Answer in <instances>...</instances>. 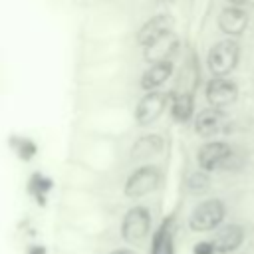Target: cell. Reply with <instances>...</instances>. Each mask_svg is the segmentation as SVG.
Masks as SVG:
<instances>
[{
    "mask_svg": "<svg viewBox=\"0 0 254 254\" xmlns=\"http://www.w3.org/2000/svg\"><path fill=\"white\" fill-rule=\"evenodd\" d=\"M196 169L212 175V173H236L246 167V153L226 139H210L202 141L194 151Z\"/></svg>",
    "mask_w": 254,
    "mask_h": 254,
    "instance_id": "obj_3",
    "label": "cell"
},
{
    "mask_svg": "<svg viewBox=\"0 0 254 254\" xmlns=\"http://www.w3.org/2000/svg\"><path fill=\"white\" fill-rule=\"evenodd\" d=\"M73 2H77V4H81V6H87V8L91 10V8H97V6L113 4V2H117V0H73Z\"/></svg>",
    "mask_w": 254,
    "mask_h": 254,
    "instance_id": "obj_26",
    "label": "cell"
},
{
    "mask_svg": "<svg viewBox=\"0 0 254 254\" xmlns=\"http://www.w3.org/2000/svg\"><path fill=\"white\" fill-rule=\"evenodd\" d=\"M10 147L16 151V155H18L22 161H30V159L38 153L36 143H34L32 139H28V137H20V135H16V137L10 139Z\"/></svg>",
    "mask_w": 254,
    "mask_h": 254,
    "instance_id": "obj_23",
    "label": "cell"
},
{
    "mask_svg": "<svg viewBox=\"0 0 254 254\" xmlns=\"http://www.w3.org/2000/svg\"><path fill=\"white\" fill-rule=\"evenodd\" d=\"M190 123H192V131L196 137L210 141V139H218V135L226 133L228 127L232 125V119L226 109L202 107L194 113Z\"/></svg>",
    "mask_w": 254,
    "mask_h": 254,
    "instance_id": "obj_12",
    "label": "cell"
},
{
    "mask_svg": "<svg viewBox=\"0 0 254 254\" xmlns=\"http://www.w3.org/2000/svg\"><path fill=\"white\" fill-rule=\"evenodd\" d=\"M181 50V38L177 32L161 38L159 42H155L153 46L141 50V56L145 60V64H155V62H167V60H175V56Z\"/></svg>",
    "mask_w": 254,
    "mask_h": 254,
    "instance_id": "obj_19",
    "label": "cell"
},
{
    "mask_svg": "<svg viewBox=\"0 0 254 254\" xmlns=\"http://www.w3.org/2000/svg\"><path fill=\"white\" fill-rule=\"evenodd\" d=\"M246 67H248V73L252 75V79H254V42L248 46V50H246Z\"/></svg>",
    "mask_w": 254,
    "mask_h": 254,
    "instance_id": "obj_25",
    "label": "cell"
},
{
    "mask_svg": "<svg viewBox=\"0 0 254 254\" xmlns=\"http://www.w3.org/2000/svg\"><path fill=\"white\" fill-rule=\"evenodd\" d=\"M28 190H30V194H32L38 202L44 204L48 192L52 190V179H48V177L42 175V173H34V175L30 177V181H28Z\"/></svg>",
    "mask_w": 254,
    "mask_h": 254,
    "instance_id": "obj_22",
    "label": "cell"
},
{
    "mask_svg": "<svg viewBox=\"0 0 254 254\" xmlns=\"http://www.w3.org/2000/svg\"><path fill=\"white\" fill-rule=\"evenodd\" d=\"M171 119L175 123H190L194 113H196V91L190 87H181L175 85L169 89V109Z\"/></svg>",
    "mask_w": 254,
    "mask_h": 254,
    "instance_id": "obj_16",
    "label": "cell"
},
{
    "mask_svg": "<svg viewBox=\"0 0 254 254\" xmlns=\"http://www.w3.org/2000/svg\"><path fill=\"white\" fill-rule=\"evenodd\" d=\"M204 99L208 107L228 111L240 99V83L234 77H208L204 83Z\"/></svg>",
    "mask_w": 254,
    "mask_h": 254,
    "instance_id": "obj_14",
    "label": "cell"
},
{
    "mask_svg": "<svg viewBox=\"0 0 254 254\" xmlns=\"http://www.w3.org/2000/svg\"><path fill=\"white\" fill-rule=\"evenodd\" d=\"M192 254H216L212 242L206 238V240H198L192 244Z\"/></svg>",
    "mask_w": 254,
    "mask_h": 254,
    "instance_id": "obj_24",
    "label": "cell"
},
{
    "mask_svg": "<svg viewBox=\"0 0 254 254\" xmlns=\"http://www.w3.org/2000/svg\"><path fill=\"white\" fill-rule=\"evenodd\" d=\"M252 26V12L250 8H238V6H222L216 16V28L224 38L240 40L248 28Z\"/></svg>",
    "mask_w": 254,
    "mask_h": 254,
    "instance_id": "obj_15",
    "label": "cell"
},
{
    "mask_svg": "<svg viewBox=\"0 0 254 254\" xmlns=\"http://www.w3.org/2000/svg\"><path fill=\"white\" fill-rule=\"evenodd\" d=\"M77 125L81 133H91V135H99L115 141L135 127L131 109H127L125 103L121 101L87 103L79 111Z\"/></svg>",
    "mask_w": 254,
    "mask_h": 254,
    "instance_id": "obj_1",
    "label": "cell"
},
{
    "mask_svg": "<svg viewBox=\"0 0 254 254\" xmlns=\"http://www.w3.org/2000/svg\"><path fill=\"white\" fill-rule=\"evenodd\" d=\"M228 214V204L224 198L220 196H206L202 200H198L187 218V226L190 232L196 234H210L214 232L218 226L224 224Z\"/></svg>",
    "mask_w": 254,
    "mask_h": 254,
    "instance_id": "obj_7",
    "label": "cell"
},
{
    "mask_svg": "<svg viewBox=\"0 0 254 254\" xmlns=\"http://www.w3.org/2000/svg\"><path fill=\"white\" fill-rule=\"evenodd\" d=\"M26 254H46V248L42 244H34V246H28Z\"/></svg>",
    "mask_w": 254,
    "mask_h": 254,
    "instance_id": "obj_28",
    "label": "cell"
},
{
    "mask_svg": "<svg viewBox=\"0 0 254 254\" xmlns=\"http://www.w3.org/2000/svg\"><path fill=\"white\" fill-rule=\"evenodd\" d=\"M149 254H175V216L163 218V222L151 234Z\"/></svg>",
    "mask_w": 254,
    "mask_h": 254,
    "instance_id": "obj_20",
    "label": "cell"
},
{
    "mask_svg": "<svg viewBox=\"0 0 254 254\" xmlns=\"http://www.w3.org/2000/svg\"><path fill=\"white\" fill-rule=\"evenodd\" d=\"M167 109H169V91H163V89L145 91L137 97L135 105L131 107V117L137 127L145 129L155 125Z\"/></svg>",
    "mask_w": 254,
    "mask_h": 254,
    "instance_id": "obj_11",
    "label": "cell"
},
{
    "mask_svg": "<svg viewBox=\"0 0 254 254\" xmlns=\"http://www.w3.org/2000/svg\"><path fill=\"white\" fill-rule=\"evenodd\" d=\"M175 16L171 10H157L153 14H149L133 32L135 44L145 50L149 46H153L155 42H159L161 38L169 36L175 32Z\"/></svg>",
    "mask_w": 254,
    "mask_h": 254,
    "instance_id": "obj_10",
    "label": "cell"
},
{
    "mask_svg": "<svg viewBox=\"0 0 254 254\" xmlns=\"http://www.w3.org/2000/svg\"><path fill=\"white\" fill-rule=\"evenodd\" d=\"M252 28H254V18H252Z\"/></svg>",
    "mask_w": 254,
    "mask_h": 254,
    "instance_id": "obj_31",
    "label": "cell"
},
{
    "mask_svg": "<svg viewBox=\"0 0 254 254\" xmlns=\"http://www.w3.org/2000/svg\"><path fill=\"white\" fill-rule=\"evenodd\" d=\"M165 147H167V139L161 131H145L131 141L127 149V159L131 165L155 163V159L163 155Z\"/></svg>",
    "mask_w": 254,
    "mask_h": 254,
    "instance_id": "obj_13",
    "label": "cell"
},
{
    "mask_svg": "<svg viewBox=\"0 0 254 254\" xmlns=\"http://www.w3.org/2000/svg\"><path fill=\"white\" fill-rule=\"evenodd\" d=\"M75 155H77L75 163L93 173L99 169H103V171L109 169L115 163L119 149H117L115 139H107V137L79 131L77 139H75Z\"/></svg>",
    "mask_w": 254,
    "mask_h": 254,
    "instance_id": "obj_4",
    "label": "cell"
},
{
    "mask_svg": "<svg viewBox=\"0 0 254 254\" xmlns=\"http://www.w3.org/2000/svg\"><path fill=\"white\" fill-rule=\"evenodd\" d=\"M165 181V171L159 163L135 165L123 181V196L129 200H141L161 189Z\"/></svg>",
    "mask_w": 254,
    "mask_h": 254,
    "instance_id": "obj_6",
    "label": "cell"
},
{
    "mask_svg": "<svg viewBox=\"0 0 254 254\" xmlns=\"http://www.w3.org/2000/svg\"><path fill=\"white\" fill-rule=\"evenodd\" d=\"M109 254H137L135 248H113Z\"/></svg>",
    "mask_w": 254,
    "mask_h": 254,
    "instance_id": "obj_29",
    "label": "cell"
},
{
    "mask_svg": "<svg viewBox=\"0 0 254 254\" xmlns=\"http://www.w3.org/2000/svg\"><path fill=\"white\" fill-rule=\"evenodd\" d=\"M228 6H238V8H250L254 0H224Z\"/></svg>",
    "mask_w": 254,
    "mask_h": 254,
    "instance_id": "obj_27",
    "label": "cell"
},
{
    "mask_svg": "<svg viewBox=\"0 0 254 254\" xmlns=\"http://www.w3.org/2000/svg\"><path fill=\"white\" fill-rule=\"evenodd\" d=\"M121 240L133 248L143 246L153 234V212L147 204H133L125 210L119 224Z\"/></svg>",
    "mask_w": 254,
    "mask_h": 254,
    "instance_id": "obj_8",
    "label": "cell"
},
{
    "mask_svg": "<svg viewBox=\"0 0 254 254\" xmlns=\"http://www.w3.org/2000/svg\"><path fill=\"white\" fill-rule=\"evenodd\" d=\"M133 28L131 14L117 2L91 8L85 26L83 40L85 42H117L125 40V36Z\"/></svg>",
    "mask_w": 254,
    "mask_h": 254,
    "instance_id": "obj_2",
    "label": "cell"
},
{
    "mask_svg": "<svg viewBox=\"0 0 254 254\" xmlns=\"http://www.w3.org/2000/svg\"><path fill=\"white\" fill-rule=\"evenodd\" d=\"M234 254H250V252H242V250H238V252H234Z\"/></svg>",
    "mask_w": 254,
    "mask_h": 254,
    "instance_id": "obj_30",
    "label": "cell"
},
{
    "mask_svg": "<svg viewBox=\"0 0 254 254\" xmlns=\"http://www.w3.org/2000/svg\"><path fill=\"white\" fill-rule=\"evenodd\" d=\"M212 187V177L200 169H194L192 173H189L187 181H185V190L189 196H194V198H202L208 194Z\"/></svg>",
    "mask_w": 254,
    "mask_h": 254,
    "instance_id": "obj_21",
    "label": "cell"
},
{
    "mask_svg": "<svg viewBox=\"0 0 254 254\" xmlns=\"http://www.w3.org/2000/svg\"><path fill=\"white\" fill-rule=\"evenodd\" d=\"M242 56L244 50L240 40L222 38L210 44L204 58V67L210 73V77H232V73L238 69L242 62Z\"/></svg>",
    "mask_w": 254,
    "mask_h": 254,
    "instance_id": "obj_5",
    "label": "cell"
},
{
    "mask_svg": "<svg viewBox=\"0 0 254 254\" xmlns=\"http://www.w3.org/2000/svg\"><path fill=\"white\" fill-rule=\"evenodd\" d=\"M246 236H248V230L242 222H224L212 232L208 240L212 242L216 254H234L242 248Z\"/></svg>",
    "mask_w": 254,
    "mask_h": 254,
    "instance_id": "obj_17",
    "label": "cell"
},
{
    "mask_svg": "<svg viewBox=\"0 0 254 254\" xmlns=\"http://www.w3.org/2000/svg\"><path fill=\"white\" fill-rule=\"evenodd\" d=\"M123 71H125V58L87 62L79 65L77 79L85 87H111L121 79Z\"/></svg>",
    "mask_w": 254,
    "mask_h": 254,
    "instance_id": "obj_9",
    "label": "cell"
},
{
    "mask_svg": "<svg viewBox=\"0 0 254 254\" xmlns=\"http://www.w3.org/2000/svg\"><path fill=\"white\" fill-rule=\"evenodd\" d=\"M175 69H177L175 60L147 64L145 69L139 73L137 87H139L143 93H145V91H157V89H161L165 83H169V79L175 75Z\"/></svg>",
    "mask_w": 254,
    "mask_h": 254,
    "instance_id": "obj_18",
    "label": "cell"
}]
</instances>
